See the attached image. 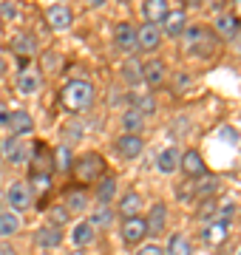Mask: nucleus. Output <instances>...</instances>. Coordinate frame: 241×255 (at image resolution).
Returning a JSON list of instances; mask_svg holds the SVG:
<instances>
[{"label":"nucleus","mask_w":241,"mask_h":255,"mask_svg":"<svg viewBox=\"0 0 241 255\" xmlns=\"http://www.w3.org/2000/svg\"><path fill=\"white\" fill-rule=\"evenodd\" d=\"M159 43H162V28L153 26V23H142L139 28H136V46H139V51H156Z\"/></svg>","instance_id":"11"},{"label":"nucleus","mask_w":241,"mask_h":255,"mask_svg":"<svg viewBox=\"0 0 241 255\" xmlns=\"http://www.w3.org/2000/svg\"><path fill=\"white\" fill-rule=\"evenodd\" d=\"M190 85V74H176V88H187Z\"/></svg>","instance_id":"40"},{"label":"nucleus","mask_w":241,"mask_h":255,"mask_svg":"<svg viewBox=\"0 0 241 255\" xmlns=\"http://www.w3.org/2000/svg\"><path fill=\"white\" fill-rule=\"evenodd\" d=\"M190 187H193V196H196V199L207 201V199H213L216 190H219V179L207 173V176H202V179H199V184H190Z\"/></svg>","instance_id":"29"},{"label":"nucleus","mask_w":241,"mask_h":255,"mask_svg":"<svg viewBox=\"0 0 241 255\" xmlns=\"http://www.w3.org/2000/svg\"><path fill=\"white\" fill-rule=\"evenodd\" d=\"M48 216H51V224L54 227H63L71 221V213L65 210V204H54V207H48Z\"/></svg>","instance_id":"37"},{"label":"nucleus","mask_w":241,"mask_h":255,"mask_svg":"<svg viewBox=\"0 0 241 255\" xmlns=\"http://www.w3.org/2000/svg\"><path fill=\"white\" fill-rule=\"evenodd\" d=\"M133 255H165V250H162V244L150 241V244H139Z\"/></svg>","instance_id":"38"},{"label":"nucleus","mask_w":241,"mask_h":255,"mask_svg":"<svg viewBox=\"0 0 241 255\" xmlns=\"http://www.w3.org/2000/svg\"><path fill=\"white\" fill-rule=\"evenodd\" d=\"M6 201H9V207L14 216H23L28 207H31V201H34V196H31V190H28V182H11L9 190H6Z\"/></svg>","instance_id":"3"},{"label":"nucleus","mask_w":241,"mask_h":255,"mask_svg":"<svg viewBox=\"0 0 241 255\" xmlns=\"http://www.w3.org/2000/svg\"><path fill=\"white\" fill-rule=\"evenodd\" d=\"M117 150H120L122 159H136V156L145 150V139L136 136V133H122L117 139Z\"/></svg>","instance_id":"17"},{"label":"nucleus","mask_w":241,"mask_h":255,"mask_svg":"<svg viewBox=\"0 0 241 255\" xmlns=\"http://www.w3.org/2000/svg\"><path fill=\"white\" fill-rule=\"evenodd\" d=\"M71 241H74L77 250H85V247H91L97 241V227H94L88 219L77 221V227L71 230Z\"/></svg>","instance_id":"20"},{"label":"nucleus","mask_w":241,"mask_h":255,"mask_svg":"<svg viewBox=\"0 0 241 255\" xmlns=\"http://www.w3.org/2000/svg\"><path fill=\"white\" fill-rule=\"evenodd\" d=\"M60 105L71 114H83L94 105V85L88 80H71L60 91Z\"/></svg>","instance_id":"1"},{"label":"nucleus","mask_w":241,"mask_h":255,"mask_svg":"<svg viewBox=\"0 0 241 255\" xmlns=\"http://www.w3.org/2000/svg\"><path fill=\"white\" fill-rule=\"evenodd\" d=\"M122 80L128 82V85H139L142 82V63L139 60H128V63L122 65Z\"/></svg>","instance_id":"34"},{"label":"nucleus","mask_w":241,"mask_h":255,"mask_svg":"<svg viewBox=\"0 0 241 255\" xmlns=\"http://www.w3.org/2000/svg\"><path fill=\"white\" fill-rule=\"evenodd\" d=\"M142 128H145V114H139L136 108H128L122 114V130H125V133L142 136Z\"/></svg>","instance_id":"28"},{"label":"nucleus","mask_w":241,"mask_h":255,"mask_svg":"<svg viewBox=\"0 0 241 255\" xmlns=\"http://www.w3.org/2000/svg\"><path fill=\"white\" fill-rule=\"evenodd\" d=\"M68 255H85L83 250H74V253H68Z\"/></svg>","instance_id":"44"},{"label":"nucleus","mask_w":241,"mask_h":255,"mask_svg":"<svg viewBox=\"0 0 241 255\" xmlns=\"http://www.w3.org/2000/svg\"><path fill=\"white\" fill-rule=\"evenodd\" d=\"M0 159H3V139H0Z\"/></svg>","instance_id":"45"},{"label":"nucleus","mask_w":241,"mask_h":255,"mask_svg":"<svg viewBox=\"0 0 241 255\" xmlns=\"http://www.w3.org/2000/svg\"><path fill=\"white\" fill-rule=\"evenodd\" d=\"M6 71V63H3V57H0V74Z\"/></svg>","instance_id":"43"},{"label":"nucleus","mask_w":241,"mask_h":255,"mask_svg":"<svg viewBox=\"0 0 241 255\" xmlns=\"http://www.w3.org/2000/svg\"><path fill=\"white\" fill-rule=\"evenodd\" d=\"M165 255H193V244H190V238L182 236V233H173V236L167 238V244L162 247Z\"/></svg>","instance_id":"27"},{"label":"nucleus","mask_w":241,"mask_h":255,"mask_svg":"<svg viewBox=\"0 0 241 255\" xmlns=\"http://www.w3.org/2000/svg\"><path fill=\"white\" fill-rule=\"evenodd\" d=\"M239 255H241V253H239Z\"/></svg>","instance_id":"47"},{"label":"nucleus","mask_w":241,"mask_h":255,"mask_svg":"<svg viewBox=\"0 0 241 255\" xmlns=\"http://www.w3.org/2000/svg\"><path fill=\"white\" fill-rule=\"evenodd\" d=\"M179 167H182V173L190 176V179H202V176H207L204 156L199 153L196 147H190V150H182V162H179Z\"/></svg>","instance_id":"7"},{"label":"nucleus","mask_w":241,"mask_h":255,"mask_svg":"<svg viewBox=\"0 0 241 255\" xmlns=\"http://www.w3.org/2000/svg\"><path fill=\"white\" fill-rule=\"evenodd\" d=\"M28 190H31V196H43V193L51 190V173H46V170H34V173L28 176Z\"/></svg>","instance_id":"31"},{"label":"nucleus","mask_w":241,"mask_h":255,"mask_svg":"<svg viewBox=\"0 0 241 255\" xmlns=\"http://www.w3.org/2000/svg\"><path fill=\"white\" fill-rule=\"evenodd\" d=\"M219 213H222V204H216L213 199H207V201H202V207H199V221H216L219 219Z\"/></svg>","instance_id":"36"},{"label":"nucleus","mask_w":241,"mask_h":255,"mask_svg":"<svg viewBox=\"0 0 241 255\" xmlns=\"http://www.w3.org/2000/svg\"><path fill=\"white\" fill-rule=\"evenodd\" d=\"M20 233V216L14 213H0V238H11Z\"/></svg>","instance_id":"32"},{"label":"nucleus","mask_w":241,"mask_h":255,"mask_svg":"<svg viewBox=\"0 0 241 255\" xmlns=\"http://www.w3.org/2000/svg\"><path fill=\"white\" fill-rule=\"evenodd\" d=\"M120 236H122V241H125L128 247L145 244V238H148L145 219H142V216H136V219H125V221L120 224Z\"/></svg>","instance_id":"5"},{"label":"nucleus","mask_w":241,"mask_h":255,"mask_svg":"<svg viewBox=\"0 0 241 255\" xmlns=\"http://www.w3.org/2000/svg\"><path fill=\"white\" fill-rule=\"evenodd\" d=\"M130 102H133V108L139 111V114H145V117L156 111V100H153L150 94H139V97H133V94H130Z\"/></svg>","instance_id":"35"},{"label":"nucleus","mask_w":241,"mask_h":255,"mask_svg":"<svg viewBox=\"0 0 241 255\" xmlns=\"http://www.w3.org/2000/svg\"><path fill=\"white\" fill-rule=\"evenodd\" d=\"M167 80V65L162 60H148V63H142V82L148 85V88H162Z\"/></svg>","instance_id":"9"},{"label":"nucleus","mask_w":241,"mask_h":255,"mask_svg":"<svg viewBox=\"0 0 241 255\" xmlns=\"http://www.w3.org/2000/svg\"><path fill=\"white\" fill-rule=\"evenodd\" d=\"M0 14L6 20H14L20 17V9H17V3H0Z\"/></svg>","instance_id":"39"},{"label":"nucleus","mask_w":241,"mask_h":255,"mask_svg":"<svg viewBox=\"0 0 241 255\" xmlns=\"http://www.w3.org/2000/svg\"><path fill=\"white\" fill-rule=\"evenodd\" d=\"M145 227H148V236L165 233V227H167V207L162 204V201H156V204L148 210V216H145Z\"/></svg>","instance_id":"15"},{"label":"nucleus","mask_w":241,"mask_h":255,"mask_svg":"<svg viewBox=\"0 0 241 255\" xmlns=\"http://www.w3.org/2000/svg\"><path fill=\"white\" fill-rule=\"evenodd\" d=\"M159 28H162V37L179 40V37L185 34V28H187V11L185 9H170L167 17L159 23Z\"/></svg>","instance_id":"6"},{"label":"nucleus","mask_w":241,"mask_h":255,"mask_svg":"<svg viewBox=\"0 0 241 255\" xmlns=\"http://www.w3.org/2000/svg\"><path fill=\"white\" fill-rule=\"evenodd\" d=\"M202 238H204V244H210V247L224 244V241L230 238V219L207 221V224H204V230H202Z\"/></svg>","instance_id":"8"},{"label":"nucleus","mask_w":241,"mask_h":255,"mask_svg":"<svg viewBox=\"0 0 241 255\" xmlns=\"http://www.w3.org/2000/svg\"><path fill=\"white\" fill-rule=\"evenodd\" d=\"M46 23L51 31H68L74 26V11L68 9L65 3H51L46 9Z\"/></svg>","instance_id":"4"},{"label":"nucleus","mask_w":241,"mask_h":255,"mask_svg":"<svg viewBox=\"0 0 241 255\" xmlns=\"http://www.w3.org/2000/svg\"><path fill=\"white\" fill-rule=\"evenodd\" d=\"M34 244L40 250H57V247L63 244V230L54 227V224H46V227H40L34 233Z\"/></svg>","instance_id":"18"},{"label":"nucleus","mask_w":241,"mask_h":255,"mask_svg":"<svg viewBox=\"0 0 241 255\" xmlns=\"http://www.w3.org/2000/svg\"><path fill=\"white\" fill-rule=\"evenodd\" d=\"M236 17H239V20H241V3H239V14H236Z\"/></svg>","instance_id":"46"},{"label":"nucleus","mask_w":241,"mask_h":255,"mask_svg":"<svg viewBox=\"0 0 241 255\" xmlns=\"http://www.w3.org/2000/svg\"><path fill=\"white\" fill-rule=\"evenodd\" d=\"M114 46L125 51V54H133V51H139L136 46V28L133 23H120V26L114 28Z\"/></svg>","instance_id":"10"},{"label":"nucleus","mask_w":241,"mask_h":255,"mask_svg":"<svg viewBox=\"0 0 241 255\" xmlns=\"http://www.w3.org/2000/svg\"><path fill=\"white\" fill-rule=\"evenodd\" d=\"M179 162H182V150L170 145V147H165V150H159L156 170H159V173H165V176H170V173H176V170H179Z\"/></svg>","instance_id":"19"},{"label":"nucleus","mask_w":241,"mask_h":255,"mask_svg":"<svg viewBox=\"0 0 241 255\" xmlns=\"http://www.w3.org/2000/svg\"><path fill=\"white\" fill-rule=\"evenodd\" d=\"M65 210L71 213V216H80V213H85L88 210V193L85 190H71L68 196H65Z\"/></svg>","instance_id":"30"},{"label":"nucleus","mask_w":241,"mask_h":255,"mask_svg":"<svg viewBox=\"0 0 241 255\" xmlns=\"http://www.w3.org/2000/svg\"><path fill=\"white\" fill-rule=\"evenodd\" d=\"M3 159L9 164H23L28 159V145L20 136H6L3 139Z\"/></svg>","instance_id":"13"},{"label":"nucleus","mask_w":241,"mask_h":255,"mask_svg":"<svg viewBox=\"0 0 241 255\" xmlns=\"http://www.w3.org/2000/svg\"><path fill=\"white\" fill-rule=\"evenodd\" d=\"M74 176L80 182H100L102 179V170H105V162H102L100 153H85L80 159H74Z\"/></svg>","instance_id":"2"},{"label":"nucleus","mask_w":241,"mask_h":255,"mask_svg":"<svg viewBox=\"0 0 241 255\" xmlns=\"http://www.w3.org/2000/svg\"><path fill=\"white\" fill-rule=\"evenodd\" d=\"M9 130L11 136H28V133H34V119L28 111H11L9 114Z\"/></svg>","instance_id":"16"},{"label":"nucleus","mask_w":241,"mask_h":255,"mask_svg":"<svg viewBox=\"0 0 241 255\" xmlns=\"http://www.w3.org/2000/svg\"><path fill=\"white\" fill-rule=\"evenodd\" d=\"M11 51H14L17 57H23V60H26V57H31L34 51H37V40H34V34L20 31V34L11 40Z\"/></svg>","instance_id":"26"},{"label":"nucleus","mask_w":241,"mask_h":255,"mask_svg":"<svg viewBox=\"0 0 241 255\" xmlns=\"http://www.w3.org/2000/svg\"><path fill=\"white\" fill-rule=\"evenodd\" d=\"M241 34V20L233 14V11H222L219 17H216V37H222V40H233V37Z\"/></svg>","instance_id":"14"},{"label":"nucleus","mask_w":241,"mask_h":255,"mask_svg":"<svg viewBox=\"0 0 241 255\" xmlns=\"http://www.w3.org/2000/svg\"><path fill=\"white\" fill-rule=\"evenodd\" d=\"M51 167L54 170H60V173H68L71 167H74V150H71V145H65V142H60V145L54 147V156H51Z\"/></svg>","instance_id":"23"},{"label":"nucleus","mask_w":241,"mask_h":255,"mask_svg":"<svg viewBox=\"0 0 241 255\" xmlns=\"http://www.w3.org/2000/svg\"><path fill=\"white\" fill-rule=\"evenodd\" d=\"M0 255H17V253H14L11 247H0Z\"/></svg>","instance_id":"42"},{"label":"nucleus","mask_w":241,"mask_h":255,"mask_svg":"<svg viewBox=\"0 0 241 255\" xmlns=\"http://www.w3.org/2000/svg\"><path fill=\"white\" fill-rule=\"evenodd\" d=\"M167 11H170V3H167V0H145V3H142L145 23H153V26H159V23L167 17Z\"/></svg>","instance_id":"22"},{"label":"nucleus","mask_w":241,"mask_h":255,"mask_svg":"<svg viewBox=\"0 0 241 255\" xmlns=\"http://www.w3.org/2000/svg\"><path fill=\"white\" fill-rule=\"evenodd\" d=\"M142 204H145V201H142V196L136 190H128V193H122V199L117 201V216H120L122 221L125 219H136V216H139L142 213Z\"/></svg>","instance_id":"12"},{"label":"nucleus","mask_w":241,"mask_h":255,"mask_svg":"<svg viewBox=\"0 0 241 255\" xmlns=\"http://www.w3.org/2000/svg\"><path fill=\"white\" fill-rule=\"evenodd\" d=\"M9 114H11L9 108H3V105H0V128H9Z\"/></svg>","instance_id":"41"},{"label":"nucleus","mask_w":241,"mask_h":255,"mask_svg":"<svg viewBox=\"0 0 241 255\" xmlns=\"http://www.w3.org/2000/svg\"><path fill=\"white\" fill-rule=\"evenodd\" d=\"M204 34H207V28H204L202 23H187V28H185V34H182V40H185V46L193 51V48L204 40Z\"/></svg>","instance_id":"33"},{"label":"nucleus","mask_w":241,"mask_h":255,"mask_svg":"<svg viewBox=\"0 0 241 255\" xmlns=\"http://www.w3.org/2000/svg\"><path fill=\"white\" fill-rule=\"evenodd\" d=\"M114 219H117V210H114L111 204H100V207H94V213L88 216V221L97 227V233H100V230H111Z\"/></svg>","instance_id":"25"},{"label":"nucleus","mask_w":241,"mask_h":255,"mask_svg":"<svg viewBox=\"0 0 241 255\" xmlns=\"http://www.w3.org/2000/svg\"><path fill=\"white\" fill-rule=\"evenodd\" d=\"M117 193H120V184H117V179H114V176H102L100 182H97V190H94V196H97V201H100V204H111V201L117 199Z\"/></svg>","instance_id":"24"},{"label":"nucleus","mask_w":241,"mask_h":255,"mask_svg":"<svg viewBox=\"0 0 241 255\" xmlns=\"http://www.w3.org/2000/svg\"><path fill=\"white\" fill-rule=\"evenodd\" d=\"M40 85H43V80H40L37 71L23 68V71L17 74V94L20 97H34V94H40Z\"/></svg>","instance_id":"21"}]
</instances>
